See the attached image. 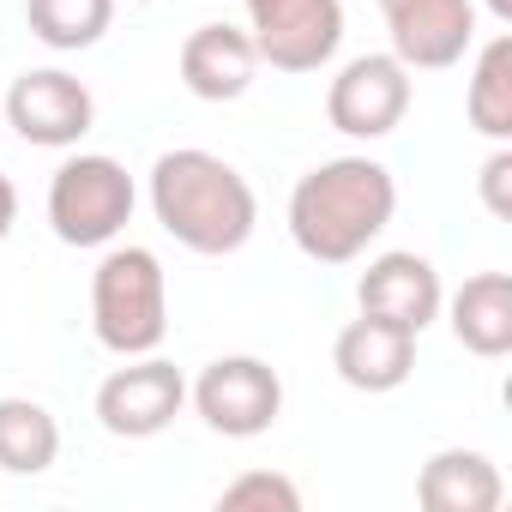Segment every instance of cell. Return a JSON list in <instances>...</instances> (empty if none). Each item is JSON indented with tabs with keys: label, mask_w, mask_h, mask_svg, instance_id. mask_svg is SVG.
<instances>
[{
	"label": "cell",
	"mask_w": 512,
	"mask_h": 512,
	"mask_svg": "<svg viewBox=\"0 0 512 512\" xmlns=\"http://www.w3.org/2000/svg\"><path fill=\"white\" fill-rule=\"evenodd\" d=\"M410 115V67L398 55H356L326 85V121L344 139H386Z\"/></svg>",
	"instance_id": "cell-9"
},
{
	"label": "cell",
	"mask_w": 512,
	"mask_h": 512,
	"mask_svg": "<svg viewBox=\"0 0 512 512\" xmlns=\"http://www.w3.org/2000/svg\"><path fill=\"white\" fill-rule=\"evenodd\" d=\"M332 368H338V380H344L350 392H368V398H374V392H398V386L410 380V368H416V332L362 314V320H350V326L338 332Z\"/></svg>",
	"instance_id": "cell-12"
},
{
	"label": "cell",
	"mask_w": 512,
	"mask_h": 512,
	"mask_svg": "<svg viewBox=\"0 0 512 512\" xmlns=\"http://www.w3.org/2000/svg\"><path fill=\"white\" fill-rule=\"evenodd\" d=\"M452 314V338L482 356V362H500L512 350V278L506 272H476L464 278V290L452 302H440Z\"/></svg>",
	"instance_id": "cell-15"
},
{
	"label": "cell",
	"mask_w": 512,
	"mask_h": 512,
	"mask_svg": "<svg viewBox=\"0 0 512 512\" xmlns=\"http://www.w3.org/2000/svg\"><path fill=\"white\" fill-rule=\"evenodd\" d=\"M199 422L223 440H260L278 428L284 416V380L272 362L260 356H217L199 368V380L187 386Z\"/></svg>",
	"instance_id": "cell-5"
},
{
	"label": "cell",
	"mask_w": 512,
	"mask_h": 512,
	"mask_svg": "<svg viewBox=\"0 0 512 512\" xmlns=\"http://www.w3.org/2000/svg\"><path fill=\"white\" fill-rule=\"evenodd\" d=\"M13 223H19V187H13L7 169H0V241L13 235Z\"/></svg>",
	"instance_id": "cell-21"
},
{
	"label": "cell",
	"mask_w": 512,
	"mask_h": 512,
	"mask_svg": "<svg viewBox=\"0 0 512 512\" xmlns=\"http://www.w3.org/2000/svg\"><path fill=\"white\" fill-rule=\"evenodd\" d=\"M356 302H362V314H374V320H386V326H404V332H428L434 320H440V302H446V290H440V272L422 260V253H380V260H368V272H362V284H356Z\"/></svg>",
	"instance_id": "cell-11"
},
{
	"label": "cell",
	"mask_w": 512,
	"mask_h": 512,
	"mask_svg": "<svg viewBox=\"0 0 512 512\" xmlns=\"http://www.w3.org/2000/svg\"><path fill=\"white\" fill-rule=\"evenodd\" d=\"M380 13L392 31V55L410 73L458 67L476 43V0H380Z\"/></svg>",
	"instance_id": "cell-10"
},
{
	"label": "cell",
	"mask_w": 512,
	"mask_h": 512,
	"mask_svg": "<svg viewBox=\"0 0 512 512\" xmlns=\"http://www.w3.org/2000/svg\"><path fill=\"white\" fill-rule=\"evenodd\" d=\"M223 512H302V488L278 470H241L223 494H217Z\"/></svg>",
	"instance_id": "cell-19"
},
{
	"label": "cell",
	"mask_w": 512,
	"mask_h": 512,
	"mask_svg": "<svg viewBox=\"0 0 512 512\" xmlns=\"http://www.w3.org/2000/svg\"><path fill=\"white\" fill-rule=\"evenodd\" d=\"M115 19V0H25V25L37 43H49L55 55H79L91 43H103Z\"/></svg>",
	"instance_id": "cell-18"
},
{
	"label": "cell",
	"mask_w": 512,
	"mask_h": 512,
	"mask_svg": "<svg viewBox=\"0 0 512 512\" xmlns=\"http://www.w3.org/2000/svg\"><path fill=\"white\" fill-rule=\"evenodd\" d=\"M133 175L103 157V151H79L55 169L49 181V229L67 247H109L127 223H133Z\"/></svg>",
	"instance_id": "cell-4"
},
{
	"label": "cell",
	"mask_w": 512,
	"mask_h": 512,
	"mask_svg": "<svg viewBox=\"0 0 512 512\" xmlns=\"http://www.w3.org/2000/svg\"><path fill=\"white\" fill-rule=\"evenodd\" d=\"M398 211V181L374 157H332L308 169L290 193V235L308 260L320 266H350L368 253V241L392 223Z\"/></svg>",
	"instance_id": "cell-2"
},
{
	"label": "cell",
	"mask_w": 512,
	"mask_h": 512,
	"mask_svg": "<svg viewBox=\"0 0 512 512\" xmlns=\"http://www.w3.org/2000/svg\"><path fill=\"white\" fill-rule=\"evenodd\" d=\"M482 205L494 217H512V145H494V157L482 163Z\"/></svg>",
	"instance_id": "cell-20"
},
{
	"label": "cell",
	"mask_w": 512,
	"mask_h": 512,
	"mask_svg": "<svg viewBox=\"0 0 512 512\" xmlns=\"http://www.w3.org/2000/svg\"><path fill=\"white\" fill-rule=\"evenodd\" d=\"M61 458V422L37 398H0V470L43 476Z\"/></svg>",
	"instance_id": "cell-16"
},
{
	"label": "cell",
	"mask_w": 512,
	"mask_h": 512,
	"mask_svg": "<svg viewBox=\"0 0 512 512\" xmlns=\"http://www.w3.org/2000/svg\"><path fill=\"white\" fill-rule=\"evenodd\" d=\"M91 121H97V97L85 91V79H73L61 67H31L7 85V127L25 145L67 151L91 133Z\"/></svg>",
	"instance_id": "cell-7"
},
{
	"label": "cell",
	"mask_w": 512,
	"mask_h": 512,
	"mask_svg": "<svg viewBox=\"0 0 512 512\" xmlns=\"http://www.w3.org/2000/svg\"><path fill=\"white\" fill-rule=\"evenodd\" d=\"M416 500L428 512H494L506 500V482L494 470V458L482 452H464V446H446L422 464L416 476Z\"/></svg>",
	"instance_id": "cell-14"
},
{
	"label": "cell",
	"mask_w": 512,
	"mask_h": 512,
	"mask_svg": "<svg viewBox=\"0 0 512 512\" xmlns=\"http://www.w3.org/2000/svg\"><path fill=\"white\" fill-rule=\"evenodd\" d=\"M247 37L272 73H320L344 43L338 0H241Z\"/></svg>",
	"instance_id": "cell-6"
},
{
	"label": "cell",
	"mask_w": 512,
	"mask_h": 512,
	"mask_svg": "<svg viewBox=\"0 0 512 512\" xmlns=\"http://www.w3.org/2000/svg\"><path fill=\"white\" fill-rule=\"evenodd\" d=\"M151 217L187 253L223 260V253L247 247L253 223H260V199H253V187L235 163H223L217 151L181 145L151 163Z\"/></svg>",
	"instance_id": "cell-1"
},
{
	"label": "cell",
	"mask_w": 512,
	"mask_h": 512,
	"mask_svg": "<svg viewBox=\"0 0 512 512\" xmlns=\"http://www.w3.org/2000/svg\"><path fill=\"white\" fill-rule=\"evenodd\" d=\"M181 404H187V380L157 350L151 356H127V368H115L97 386V422L115 440H151V434H163L181 416Z\"/></svg>",
	"instance_id": "cell-8"
},
{
	"label": "cell",
	"mask_w": 512,
	"mask_h": 512,
	"mask_svg": "<svg viewBox=\"0 0 512 512\" xmlns=\"http://www.w3.org/2000/svg\"><path fill=\"white\" fill-rule=\"evenodd\" d=\"M464 115H470V127H476L482 139L512 145V37H494V43L476 55Z\"/></svg>",
	"instance_id": "cell-17"
},
{
	"label": "cell",
	"mask_w": 512,
	"mask_h": 512,
	"mask_svg": "<svg viewBox=\"0 0 512 512\" xmlns=\"http://www.w3.org/2000/svg\"><path fill=\"white\" fill-rule=\"evenodd\" d=\"M91 332L109 356H151L169 338V278L151 247H109L91 272Z\"/></svg>",
	"instance_id": "cell-3"
},
{
	"label": "cell",
	"mask_w": 512,
	"mask_h": 512,
	"mask_svg": "<svg viewBox=\"0 0 512 512\" xmlns=\"http://www.w3.org/2000/svg\"><path fill=\"white\" fill-rule=\"evenodd\" d=\"M253 73H260V55H253V37L235 25H199L181 43V85L199 103H235L247 97Z\"/></svg>",
	"instance_id": "cell-13"
},
{
	"label": "cell",
	"mask_w": 512,
	"mask_h": 512,
	"mask_svg": "<svg viewBox=\"0 0 512 512\" xmlns=\"http://www.w3.org/2000/svg\"><path fill=\"white\" fill-rule=\"evenodd\" d=\"M488 13H494L500 25H512V0H488Z\"/></svg>",
	"instance_id": "cell-22"
}]
</instances>
